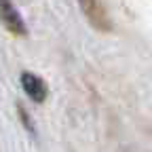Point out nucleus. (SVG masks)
<instances>
[{
    "mask_svg": "<svg viewBox=\"0 0 152 152\" xmlns=\"http://www.w3.org/2000/svg\"><path fill=\"white\" fill-rule=\"evenodd\" d=\"M80 9L87 17V21L97 32H104V34L112 32V19H110V13L104 2H99V0H85V2H80Z\"/></svg>",
    "mask_w": 152,
    "mask_h": 152,
    "instance_id": "f257e3e1",
    "label": "nucleus"
},
{
    "mask_svg": "<svg viewBox=\"0 0 152 152\" xmlns=\"http://www.w3.org/2000/svg\"><path fill=\"white\" fill-rule=\"evenodd\" d=\"M21 87H23L26 95H28L32 102H36V104H42V102L49 97V87H47V83L40 78V76L32 74V72H23V74H21Z\"/></svg>",
    "mask_w": 152,
    "mask_h": 152,
    "instance_id": "f03ea898",
    "label": "nucleus"
},
{
    "mask_svg": "<svg viewBox=\"0 0 152 152\" xmlns=\"http://www.w3.org/2000/svg\"><path fill=\"white\" fill-rule=\"evenodd\" d=\"M0 21H2L4 28L15 36H26L28 34V28L23 23L21 15H19V11L11 2H0Z\"/></svg>",
    "mask_w": 152,
    "mask_h": 152,
    "instance_id": "7ed1b4c3",
    "label": "nucleus"
}]
</instances>
